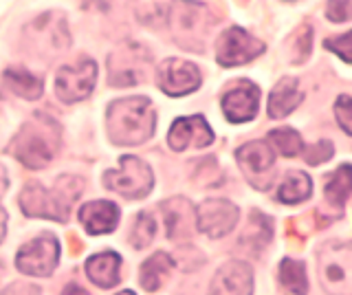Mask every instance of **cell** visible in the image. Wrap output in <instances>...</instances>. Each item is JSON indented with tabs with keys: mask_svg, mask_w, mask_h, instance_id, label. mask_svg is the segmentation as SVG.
Wrapping results in <instances>:
<instances>
[{
	"mask_svg": "<svg viewBox=\"0 0 352 295\" xmlns=\"http://www.w3.org/2000/svg\"><path fill=\"white\" fill-rule=\"evenodd\" d=\"M84 190V181L80 177L62 174L55 179L53 188H44L42 183L31 181L20 194V210L29 218H49V221L66 223L71 216L73 203Z\"/></svg>",
	"mask_w": 352,
	"mask_h": 295,
	"instance_id": "cell-1",
	"label": "cell"
},
{
	"mask_svg": "<svg viewBox=\"0 0 352 295\" xmlns=\"http://www.w3.org/2000/svg\"><path fill=\"white\" fill-rule=\"evenodd\" d=\"M157 111L148 97H126L108 106L106 130L117 146H141L154 135Z\"/></svg>",
	"mask_w": 352,
	"mask_h": 295,
	"instance_id": "cell-2",
	"label": "cell"
},
{
	"mask_svg": "<svg viewBox=\"0 0 352 295\" xmlns=\"http://www.w3.org/2000/svg\"><path fill=\"white\" fill-rule=\"evenodd\" d=\"M14 157L31 170L47 168L58 155L60 148V126L53 122V117L38 113L18 130L14 139Z\"/></svg>",
	"mask_w": 352,
	"mask_h": 295,
	"instance_id": "cell-3",
	"label": "cell"
},
{
	"mask_svg": "<svg viewBox=\"0 0 352 295\" xmlns=\"http://www.w3.org/2000/svg\"><path fill=\"white\" fill-rule=\"evenodd\" d=\"M152 71V56L146 47L137 42H126L115 49L108 58V82L110 86L124 89V86H135L146 80Z\"/></svg>",
	"mask_w": 352,
	"mask_h": 295,
	"instance_id": "cell-4",
	"label": "cell"
},
{
	"mask_svg": "<svg viewBox=\"0 0 352 295\" xmlns=\"http://www.w3.org/2000/svg\"><path fill=\"white\" fill-rule=\"evenodd\" d=\"M104 185L108 190L121 194L128 201L146 199L154 188V174L148 163L137 157H121L117 170L104 174Z\"/></svg>",
	"mask_w": 352,
	"mask_h": 295,
	"instance_id": "cell-5",
	"label": "cell"
},
{
	"mask_svg": "<svg viewBox=\"0 0 352 295\" xmlns=\"http://www.w3.org/2000/svg\"><path fill=\"white\" fill-rule=\"evenodd\" d=\"M60 260V243L51 234H42L25 243L16 254L18 271L36 278H49L58 267Z\"/></svg>",
	"mask_w": 352,
	"mask_h": 295,
	"instance_id": "cell-6",
	"label": "cell"
},
{
	"mask_svg": "<svg viewBox=\"0 0 352 295\" xmlns=\"http://www.w3.org/2000/svg\"><path fill=\"white\" fill-rule=\"evenodd\" d=\"M212 14L203 5L179 0L174 3V34L185 49L203 51V36L212 29Z\"/></svg>",
	"mask_w": 352,
	"mask_h": 295,
	"instance_id": "cell-7",
	"label": "cell"
},
{
	"mask_svg": "<svg viewBox=\"0 0 352 295\" xmlns=\"http://www.w3.org/2000/svg\"><path fill=\"white\" fill-rule=\"evenodd\" d=\"M319 278L326 291L337 295H350V245L328 243L317 256Z\"/></svg>",
	"mask_w": 352,
	"mask_h": 295,
	"instance_id": "cell-8",
	"label": "cell"
},
{
	"mask_svg": "<svg viewBox=\"0 0 352 295\" xmlns=\"http://www.w3.org/2000/svg\"><path fill=\"white\" fill-rule=\"evenodd\" d=\"M97 82V64L88 58L62 67L55 78V93L64 104H77L93 93Z\"/></svg>",
	"mask_w": 352,
	"mask_h": 295,
	"instance_id": "cell-9",
	"label": "cell"
},
{
	"mask_svg": "<svg viewBox=\"0 0 352 295\" xmlns=\"http://www.w3.org/2000/svg\"><path fill=\"white\" fill-rule=\"evenodd\" d=\"M264 53V42L249 36L245 29L231 27L220 36L216 45V60L223 67H240Z\"/></svg>",
	"mask_w": 352,
	"mask_h": 295,
	"instance_id": "cell-10",
	"label": "cell"
},
{
	"mask_svg": "<svg viewBox=\"0 0 352 295\" xmlns=\"http://www.w3.org/2000/svg\"><path fill=\"white\" fill-rule=\"evenodd\" d=\"M238 223V207L225 199H207L196 207V227L209 238H223Z\"/></svg>",
	"mask_w": 352,
	"mask_h": 295,
	"instance_id": "cell-11",
	"label": "cell"
},
{
	"mask_svg": "<svg viewBox=\"0 0 352 295\" xmlns=\"http://www.w3.org/2000/svg\"><path fill=\"white\" fill-rule=\"evenodd\" d=\"M236 159L249 177L251 185H256L260 190L269 188L273 181L275 152L264 141H251V144L238 148Z\"/></svg>",
	"mask_w": 352,
	"mask_h": 295,
	"instance_id": "cell-12",
	"label": "cell"
},
{
	"mask_svg": "<svg viewBox=\"0 0 352 295\" xmlns=\"http://www.w3.org/2000/svg\"><path fill=\"white\" fill-rule=\"evenodd\" d=\"M201 71L187 60H165L159 67V89L170 97H183L201 86Z\"/></svg>",
	"mask_w": 352,
	"mask_h": 295,
	"instance_id": "cell-13",
	"label": "cell"
},
{
	"mask_svg": "<svg viewBox=\"0 0 352 295\" xmlns=\"http://www.w3.org/2000/svg\"><path fill=\"white\" fill-rule=\"evenodd\" d=\"M260 89L249 80H238L223 95V113L231 124L251 122L258 115Z\"/></svg>",
	"mask_w": 352,
	"mask_h": 295,
	"instance_id": "cell-14",
	"label": "cell"
},
{
	"mask_svg": "<svg viewBox=\"0 0 352 295\" xmlns=\"http://www.w3.org/2000/svg\"><path fill=\"white\" fill-rule=\"evenodd\" d=\"M168 141H170L172 150H176V152H183L187 148H207V146H212L214 133H212V128H209V124L205 122L203 115L181 117L172 124Z\"/></svg>",
	"mask_w": 352,
	"mask_h": 295,
	"instance_id": "cell-15",
	"label": "cell"
},
{
	"mask_svg": "<svg viewBox=\"0 0 352 295\" xmlns=\"http://www.w3.org/2000/svg\"><path fill=\"white\" fill-rule=\"evenodd\" d=\"M253 293V273L251 267L242 260H231L218 269L212 280L209 295H251Z\"/></svg>",
	"mask_w": 352,
	"mask_h": 295,
	"instance_id": "cell-16",
	"label": "cell"
},
{
	"mask_svg": "<svg viewBox=\"0 0 352 295\" xmlns=\"http://www.w3.org/2000/svg\"><path fill=\"white\" fill-rule=\"evenodd\" d=\"M80 221L91 236L110 234L119 223V207L110 201H91L80 210Z\"/></svg>",
	"mask_w": 352,
	"mask_h": 295,
	"instance_id": "cell-17",
	"label": "cell"
},
{
	"mask_svg": "<svg viewBox=\"0 0 352 295\" xmlns=\"http://www.w3.org/2000/svg\"><path fill=\"white\" fill-rule=\"evenodd\" d=\"M168 238H187L196 227V210L187 199H172L161 205Z\"/></svg>",
	"mask_w": 352,
	"mask_h": 295,
	"instance_id": "cell-18",
	"label": "cell"
},
{
	"mask_svg": "<svg viewBox=\"0 0 352 295\" xmlns=\"http://www.w3.org/2000/svg\"><path fill=\"white\" fill-rule=\"evenodd\" d=\"M86 276L99 289H113L121 280V256L115 251H102L86 260Z\"/></svg>",
	"mask_w": 352,
	"mask_h": 295,
	"instance_id": "cell-19",
	"label": "cell"
},
{
	"mask_svg": "<svg viewBox=\"0 0 352 295\" xmlns=\"http://www.w3.org/2000/svg\"><path fill=\"white\" fill-rule=\"evenodd\" d=\"M300 104H302L300 82H297L295 78H284L271 91V97H269V115L273 119H282L286 115H291Z\"/></svg>",
	"mask_w": 352,
	"mask_h": 295,
	"instance_id": "cell-20",
	"label": "cell"
},
{
	"mask_svg": "<svg viewBox=\"0 0 352 295\" xmlns=\"http://www.w3.org/2000/svg\"><path fill=\"white\" fill-rule=\"evenodd\" d=\"M174 267H176V260L170 254H165V251H159V254L150 256L141 265V273H139L141 287L146 289L148 293L159 291L165 284V280L170 278V273L174 271Z\"/></svg>",
	"mask_w": 352,
	"mask_h": 295,
	"instance_id": "cell-21",
	"label": "cell"
},
{
	"mask_svg": "<svg viewBox=\"0 0 352 295\" xmlns=\"http://www.w3.org/2000/svg\"><path fill=\"white\" fill-rule=\"evenodd\" d=\"M313 194V183H311V177L304 172H289L286 177L282 179V185L278 190V196L280 201L286 203V205H295V203H302L306 199H311Z\"/></svg>",
	"mask_w": 352,
	"mask_h": 295,
	"instance_id": "cell-22",
	"label": "cell"
},
{
	"mask_svg": "<svg viewBox=\"0 0 352 295\" xmlns=\"http://www.w3.org/2000/svg\"><path fill=\"white\" fill-rule=\"evenodd\" d=\"M5 84L16 95L25 97V100H38L42 95V80L25 69H7L5 71Z\"/></svg>",
	"mask_w": 352,
	"mask_h": 295,
	"instance_id": "cell-23",
	"label": "cell"
},
{
	"mask_svg": "<svg viewBox=\"0 0 352 295\" xmlns=\"http://www.w3.org/2000/svg\"><path fill=\"white\" fill-rule=\"evenodd\" d=\"M280 284L291 295H306L308 293V280L304 271V262L284 258L280 262Z\"/></svg>",
	"mask_w": 352,
	"mask_h": 295,
	"instance_id": "cell-24",
	"label": "cell"
},
{
	"mask_svg": "<svg viewBox=\"0 0 352 295\" xmlns=\"http://www.w3.org/2000/svg\"><path fill=\"white\" fill-rule=\"evenodd\" d=\"M273 236V227H271V221L267 216H262L258 212H253V218L249 221L247 229L242 232V238H240V243L242 245H247L251 247L253 251H256V256H258V251H262L264 247L269 245V240Z\"/></svg>",
	"mask_w": 352,
	"mask_h": 295,
	"instance_id": "cell-25",
	"label": "cell"
},
{
	"mask_svg": "<svg viewBox=\"0 0 352 295\" xmlns=\"http://www.w3.org/2000/svg\"><path fill=\"white\" fill-rule=\"evenodd\" d=\"M348 196H350V166L348 163H341L333 177H330V181L326 183V199L341 210L346 205Z\"/></svg>",
	"mask_w": 352,
	"mask_h": 295,
	"instance_id": "cell-26",
	"label": "cell"
},
{
	"mask_svg": "<svg viewBox=\"0 0 352 295\" xmlns=\"http://www.w3.org/2000/svg\"><path fill=\"white\" fill-rule=\"evenodd\" d=\"M269 141L278 148V152L282 157H295L300 155L304 150L302 144V137L295 133L293 128H278V130H271L269 133Z\"/></svg>",
	"mask_w": 352,
	"mask_h": 295,
	"instance_id": "cell-27",
	"label": "cell"
},
{
	"mask_svg": "<svg viewBox=\"0 0 352 295\" xmlns=\"http://www.w3.org/2000/svg\"><path fill=\"white\" fill-rule=\"evenodd\" d=\"M154 236H157V221L148 214V212H141L137 214V221L135 227H132V234H130V243L135 249H146Z\"/></svg>",
	"mask_w": 352,
	"mask_h": 295,
	"instance_id": "cell-28",
	"label": "cell"
},
{
	"mask_svg": "<svg viewBox=\"0 0 352 295\" xmlns=\"http://www.w3.org/2000/svg\"><path fill=\"white\" fill-rule=\"evenodd\" d=\"M333 155H335V148H333L330 141H319V144L311 146L304 152V157H306L308 163H311V166H319V163L328 161Z\"/></svg>",
	"mask_w": 352,
	"mask_h": 295,
	"instance_id": "cell-29",
	"label": "cell"
},
{
	"mask_svg": "<svg viewBox=\"0 0 352 295\" xmlns=\"http://www.w3.org/2000/svg\"><path fill=\"white\" fill-rule=\"evenodd\" d=\"M335 119L337 124L341 126V130H344L346 135H350V97L348 95H341L339 100L335 102Z\"/></svg>",
	"mask_w": 352,
	"mask_h": 295,
	"instance_id": "cell-30",
	"label": "cell"
},
{
	"mask_svg": "<svg viewBox=\"0 0 352 295\" xmlns=\"http://www.w3.org/2000/svg\"><path fill=\"white\" fill-rule=\"evenodd\" d=\"M350 0H330L328 3V18L333 23H348L350 18Z\"/></svg>",
	"mask_w": 352,
	"mask_h": 295,
	"instance_id": "cell-31",
	"label": "cell"
},
{
	"mask_svg": "<svg viewBox=\"0 0 352 295\" xmlns=\"http://www.w3.org/2000/svg\"><path fill=\"white\" fill-rule=\"evenodd\" d=\"M326 49H330V51H335L337 56L344 60L346 64L350 62V34H344L341 38H337V40H328L326 42Z\"/></svg>",
	"mask_w": 352,
	"mask_h": 295,
	"instance_id": "cell-32",
	"label": "cell"
},
{
	"mask_svg": "<svg viewBox=\"0 0 352 295\" xmlns=\"http://www.w3.org/2000/svg\"><path fill=\"white\" fill-rule=\"evenodd\" d=\"M0 295H40V287L29 284V282H14V284H9Z\"/></svg>",
	"mask_w": 352,
	"mask_h": 295,
	"instance_id": "cell-33",
	"label": "cell"
},
{
	"mask_svg": "<svg viewBox=\"0 0 352 295\" xmlns=\"http://www.w3.org/2000/svg\"><path fill=\"white\" fill-rule=\"evenodd\" d=\"M62 295H91L84 287H80V284H66Z\"/></svg>",
	"mask_w": 352,
	"mask_h": 295,
	"instance_id": "cell-34",
	"label": "cell"
},
{
	"mask_svg": "<svg viewBox=\"0 0 352 295\" xmlns=\"http://www.w3.org/2000/svg\"><path fill=\"white\" fill-rule=\"evenodd\" d=\"M5 232H7V212L0 207V243L5 240Z\"/></svg>",
	"mask_w": 352,
	"mask_h": 295,
	"instance_id": "cell-35",
	"label": "cell"
},
{
	"mask_svg": "<svg viewBox=\"0 0 352 295\" xmlns=\"http://www.w3.org/2000/svg\"><path fill=\"white\" fill-rule=\"evenodd\" d=\"M5 190H7V172L3 166H0V196L5 194Z\"/></svg>",
	"mask_w": 352,
	"mask_h": 295,
	"instance_id": "cell-36",
	"label": "cell"
},
{
	"mask_svg": "<svg viewBox=\"0 0 352 295\" xmlns=\"http://www.w3.org/2000/svg\"><path fill=\"white\" fill-rule=\"evenodd\" d=\"M119 295H135V293H132V291H124V293H119Z\"/></svg>",
	"mask_w": 352,
	"mask_h": 295,
	"instance_id": "cell-37",
	"label": "cell"
}]
</instances>
